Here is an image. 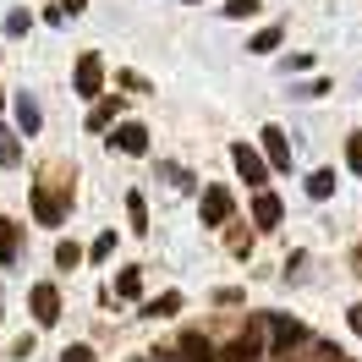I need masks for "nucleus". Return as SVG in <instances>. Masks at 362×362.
<instances>
[{"instance_id": "obj_12", "label": "nucleus", "mask_w": 362, "mask_h": 362, "mask_svg": "<svg viewBox=\"0 0 362 362\" xmlns=\"http://www.w3.org/2000/svg\"><path fill=\"white\" fill-rule=\"evenodd\" d=\"M115 115H121V99H99V105L88 110V132H105Z\"/></svg>"}, {"instance_id": "obj_21", "label": "nucleus", "mask_w": 362, "mask_h": 362, "mask_svg": "<svg viewBox=\"0 0 362 362\" xmlns=\"http://www.w3.org/2000/svg\"><path fill=\"white\" fill-rule=\"evenodd\" d=\"M115 291H121V296H143V274H137V269H121Z\"/></svg>"}, {"instance_id": "obj_27", "label": "nucleus", "mask_w": 362, "mask_h": 362, "mask_svg": "<svg viewBox=\"0 0 362 362\" xmlns=\"http://www.w3.org/2000/svg\"><path fill=\"white\" fill-rule=\"evenodd\" d=\"M351 329H357V335H362V302H357V308H351Z\"/></svg>"}, {"instance_id": "obj_24", "label": "nucleus", "mask_w": 362, "mask_h": 362, "mask_svg": "<svg viewBox=\"0 0 362 362\" xmlns=\"http://www.w3.org/2000/svg\"><path fill=\"white\" fill-rule=\"evenodd\" d=\"M258 11V0H226V17H252Z\"/></svg>"}, {"instance_id": "obj_11", "label": "nucleus", "mask_w": 362, "mask_h": 362, "mask_svg": "<svg viewBox=\"0 0 362 362\" xmlns=\"http://www.w3.org/2000/svg\"><path fill=\"white\" fill-rule=\"evenodd\" d=\"M252 220H258V226H280V198H274V192H258V198H252Z\"/></svg>"}, {"instance_id": "obj_26", "label": "nucleus", "mask_w": 362, "mask_h": 362, "mask_svg": "<svg viewBox=\"0 0 362 362\" xmlns=\"http://www.w3.org/2000/svg\"><path fill=\"white\" fill-rule=\"evenodd\" d=\"M6 33H28V11H11V17H6Z\"/></svg>"}, {"instance_id": "obj_9", "label": "nucleus", "mask_w": 362, "mask_h": 362, "mask_svg": "<svg viewBox=\"0 0 362 362\" xmlns=\"http://www.w3.org/2000/svg\"><path fill=\"white\" fill-rule=\"evenodd\" d=\"M33 214H39V226H61V198L49 187H33Z\"/></svg>"}, {"instance_id": "obj_25", "label": "nucleus", "mask_w": 362, "mask_h": 362, "mask_svg": "<svg viewBox=\"0 0 362 362\" xmlns=\"http://www.w3.org/2000/svg\"><path fill=\"white\" fill-rule=\"evenodd\" d=\"M61 362H93V346H66V351H61Z\"/></svg>"}, {"instance_id": "obj_17", "label": "nucleus", "mask_w": 362, "mask_h": 362, "mask_svg": "<svg viewBox=\"0 0 362 362\" xmlns=\"http://www.w3.org/2000/svg\"><path fill=\"white\" fill-rule=\"evenodd\" d=\"M127 214H132V230H148V204H143V192H127Z\"/></svg>"}, {"instance_id": "obj_15", "label": "nucleus", "mask_w": 362, "mask_h": 362, "mask_svg": "<svg viewBox=\"0 0 362 362\" xmlns=\"http://www.w3.org/2000/svg\"><path fill=\"white\" fill-rule=\"evenodd\" d=\"M335 192V170H313L308 176V198H329Z\"/></svg>"}, {"instance_id": "obj_2", "label": "nucleus", "mask_w": 362, "mask_h": 362, "mask_svg": "<svg viewBox=\"0 0 362 362\" xmlns=\"http://www.w3.org/2000/svg\"><path fill=\"white\" fill-rule=\"evenodd\" d=\"M230 159H236L242 181H252V187H264V181H269V165H264V154H258L252 143H230Z\"/></svg>"}, {"instance_id": "obj_20", "label": "nucleus", "mask_w": 362, "mask_h": 362, "mask_svg": "<svg viewBox=\"0 0 362 362\" xmlns=\"http://www.w3.org/2000/svg\"><path fill=\"white\" fill-rule=\"evenodd\" d=\"M55 264H61V269H77V264H83V247H77V242H61V247H55Z\"/></svg>"}, {"instance_id": "obj_1", "label": "nucleus", "mask_w": 362, "mask_h": 362, "mask_svg": "<svg viewBox=\"0 0 362 362\" xmlns=\"http://www.w3.org/2000/svg\"><path fill=\"white\" fill-rule=\"evenodd\" d=\"M264 335H269V324H264V318H247V329L220 351V362H258L264 357Z\"/></svg>"}, {"instance_id": "obj_14", "label": "nucleus", "mask_w": 362, "mask_h": 362, "mask_svg": "<svg viewBox=\"0 0 362 362\" xmlns=\"http://www.w3.org/2000/svg\"><path fill=\"white\" fill-rule=\"evenodd\" d=\"M148 318H170V313H181V291H165V296H154L148 308H143Z\"/></svg>"}, {"instance_id": "obj_4", "label": "nucleus", "mask_w": 362, "mask_h": 362, "mask_svg": "<svg viewBox=\"0 0 362 362\" xmlns=\"http://www.w3.org/2000/svg\"><path fill=\"white\" fill-rule=\"evenodd\" d=\"M71 83H77V93H83V99H93V93L105 88V61L88 49V55L77 61V77H71Z\"/></svg>"}, {"instance_id": "obj_3", "label": "nucleus", "mask_w": 362, "mask_h": 362, "mask_svg": "<svg viewBox=\"0 0 362 362\" xmlns=\"http://www.w3.org/2000/svg\"><path fill=\"white\" fill-rule=\"evenodd\" d=\"M230 209H236L230 187H209V192H204V209H198V220H204V226H226Z\"/></svg>"}, {"instance_id": "obj_6", "label": "nucleus", "mask_w": 362, "mask_h": 362, "mask_svg": "<svg viewBox=\"0 0 362 362\" xmlns=\"http://www.w3.org/2000/svg\"><path fill=\"white\" fill-rule=\"evenodd\" d=\"M115 148L121 154H148V127L143 121H121L115 127Z\"/></svg>"}, {"instance_id": "obj_8", "label": "nucleus", "mask_w": 362, "mask_h": 362, "mask_svg": "<svg viewBox=\"0 0 362 362\" xmlns=\"http://www.w3.org/2000/svg\"><path fill=\"white\" fill-rule=\"evenodd\" d=\"M258 137H264V154H269L264 165H280V170H286V165H291V148H286V132H280V127H264Z\"/></svg>"}, {"instance_id": "obj_5", "label": "nucleus", "mask_w": 362, "mask_h": 362, "mask_svg": "<svg viewBox=\"0 0 362 362\" xmlns=\"http://www.w3.org/2000/svg\"><path fill=\"white\" fill-rule=\"evenodd\" d=\"M28 308H33V318H39V324H55V318H61V291H55L49 280H39V286H33V296H28Z\"/></svg>"}, {"instance_id": "obj_30", "label": "nucleus", "mask_w": 362, "mask_h": 362, "mask_svg": "<svg viewBox=\"0 0 362 362\" xmlns=\"http://www.w3.org/2000/svg\"><path fill=\"white\" fill-rule=\"evenodd\" d=\"M0 105H6V93H0Z\"/></svg>"}, {"instance_id": "obj_29", "label": "nucleus", "mask_w": 362, "mask_h": 362, "mask_svg": "<svg viewBox=\"0 0 362 362\" xmlns=\"http://www.w3.org/2000/svg\"><path fill=\"white\" fill-rule=\"evenodd\" d=\"M357 274H362V247H357Z\"/></svg>"}, {"instance_id": "obj_22", "label": "nucleus", "mask_w": 362, "mask_h": 362, "mask_svg": "<svg viewBox=\"0 0 362 362\" xmlns=\"http://www.w3.org/2000/svg\"><path fill=\"white\" fill-rule=\"evenodd\" d=\"M110 252H115V236H110V230H105V236H99V242H93V247H88V258H93V264H105Z\"/></svg>"}, {"instance_id": "obj_28", "label": "nucleus", "mask_w": 362, "mask_h": 362, "mask_svg": "<svg viewBox=\"0 0 362 362\" xmlns=\"http://www.w3.org/2000/svg\"><path fill=\"white\" fill-rule=\"evenodd\" d=\"M61 6H66V11H83V6H88V0H61Z\"/></svg>"}, {"instance_id": "obj_19", "label": "nucleus", "mask_w": 362, "mask_h": 362, "mask_svg": "<svg viewBox=\"0 0 362 362\" xmlns=\"http://www.w3.org/2000/svg\"><path fill=\"white\" fill-rule=\"evenodd\" d=\"M274 45H280V28H264V33H252V45H247V49H252V55H269Z\"/></svg>"}, {"instance_id": "obj_18", "label": "nucleus", "mask_w": 362, "mask_h": 362, "mask_svg": "<svg viewBox=\"0 0 362 362\" xmlns=\"http://www.w3.org/2000/svg\"><path fill=\"white\" fill-rule=\"evenodd\" d=\"M17 159H23V143H17V137L0 127V165H17Z\"/></svg>"}, {"instance_id": "obj_10", "label": "nucleus", "mask_w": 362, "mask_h": 362, "mask_svg": "<svg viewBox=\"0 0 362 362\" xmlns=\"http://www.w3.org/2000/svg\"><path fill=\"white\" fill-rule=\"evenodd\" d=\"M17 252H23V230L17 220H0V264H17Z\"/></svg>"}, {"instance_id": "obj_16", "label": "nucleus", "mask_w": 362, "mask_h": 362, "mask_svg": "<svg viewBox=\"0 0 362 362\" xmlns=\"http://www.w3.org/2000/svg\"><path fill=\"white\" fill-rule=\"evenodd\" d=\"M181 351H187L192 362H214V351H209V340H204V335H181Z\"/></svg>"}, {"instance_id": "obj_23", "label": "nucleus", "mask_w": 362, "mask_h": 362, "mask_svg": "<svg viewBox=\"0 0 362 362\" xmlns=\"http://www.w3.org/2000/svg\"><path fill=\"white\" fill-rule=\"evenodd\" d=\"M346 165L362 176V137H346Z\"/></svg>"}, {"instance_id": "obj_7", "label": "nucleus", "mask_w": 362, "mask_h": 362, "mask_svg": "<svg viewBox=\"0 0 362 362\" xmlns=\"http://www.w3.org/2000/svg\"><path fill=\"white\" fill-rule=\"evenodd\" d=\"M269 340H274V351L286 357L291 346H302V340H308V329H302L296 318H274V324H269Z\"/></svg>"}, {"instance_id": "obj_13", "label": "nucleus", "mask_w": 362, "mask_h": 362, "mask_svg": "<svg viewBox=\"0 0 362 362\" xmlns=\"http://www.w3.org/2000/svg\"><path fill=\"white\" fill-rule=\"evenodd\" d=\"M39 121H45V115H39V105H33V99H17V127H23V137L39 132Z\"/></svg>"}]
</instances>
